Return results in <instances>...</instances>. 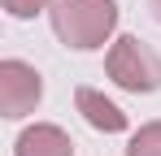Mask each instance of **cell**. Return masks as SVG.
Returning a JSON list of instances; mask_svg holds the SVG:
<instances>
[{
  "label": "cell",
  "instance_id": "5b68a950",
  "mask_svg": "<svg viewBox=\"0 0 161 156\" xmlns=\"http://www.w3.org/2000/svg\"><path fill=\"white\" fill-rule=\"evenodd\" d=\"M74 104H79L83 122H87L92 130H105V134H122V130H126V113H122L113 100H105L100 91L79 87V91H74Z\"/></svg>",
  "mask_w": 161,
  "mask_h": 156
},
{
  "label": "cell",
  "instance_id": "52a82bcc",
  "mask_svg": "<svg viewBox=\"0 0 161 156\" xmlns=\"http://www.w3.org/2000/svg\"><path fill=\"white\" fill-rule=\"evenodd\" d=\"M0 4H4L9 18H22V22H26V18H35V13H44L53 0H0Z\"/></svg>",
  "mask_w": 161,
  "mask_h": 156
},
{
  "label": "cell",
  "instance_id": "277c9868",
  "mask_svg": "<svg viewBox=\"0 0 161 156\" xmlns=\"http://www.w3.org/2000/svg\"><path fill=\"white\" fill-rule=\"evenodd\" d=\"M13 156H74V139L53 122H35L18 134Z\"/></svg>",
  "mask_w": 161,
  "mask_h": 156
},
{
  "label": "cell",
  "instance_id": "8992f818",
  "mask_svg": "<svg viewBox=\"0 0 161 156\" xmlns=\"http://www.w3.org/2000/svg\"><path fill=\"white\" fill-rule=\"evenodd\" d=\"M126 156H161V122H148L135 130L126 143Z\"/></svg>",
  "mask_w": 161,
  "mask_h": 156
},
{
  "label": "cell",
  "instance_id": "6da1fadb",
  "mask_svg": "<svg viewBox=\"0 0 161 156\" xmlns=\"http://www.w3.org/2000/svg\"><path fill=\"white\" fill-rule=\"evenodd\" d=\"M48 22H53V35L65 48L96 52L118 30V4L113 0H53Z\"/></svg>",
  "mask_w": 161,
  "mask_h": 156
},
{
  "label": "cell",
  "instance_id": "3957f363",
  "mask_svg": "<svg viewBox=\"0 0 161 156\" xmlns=\"http://www.w3.org/2000/svg\"><path fill=\"white\" fill-rule=\"evenodd\" d=\"M44 100V78L35 65L9 56L0 61V113L9 122H22L26 113H35V104Z\"/></svg>",
  "mask_w": 161,
  "mask_h": 156
},
{
  "label": "cell",
  "instance_id": "7a4b0ae2",
  "mask_svg": "<svg viewBox=\"0 0 161 156\" xmlns=\"http://www.w3.org/2000/svg\"><path fill=\"white\" fill-rule=\"evenodd\" d=\"M105 74L131 91V96H148V91H161V56L139 35H122L113 39L105 52Z\"/></svg>",
  "mask_w": 161,
  "mask_h": 156
},
{
  "label": "cell",
  "instance_id": "ba28073f",
  "mask_svg": "<svg viewBox=\"0 0 161 156\" xmlns=\"http://www.w3.org/2000/svg\"><path fill=\"white\" fill-rule=\"evenodd\" d=\"M148 9H153V18L161 22V0H148Z\"/></svg>",
  "mask_w": 161,
  "mask_h": 156
}]
</instances>
